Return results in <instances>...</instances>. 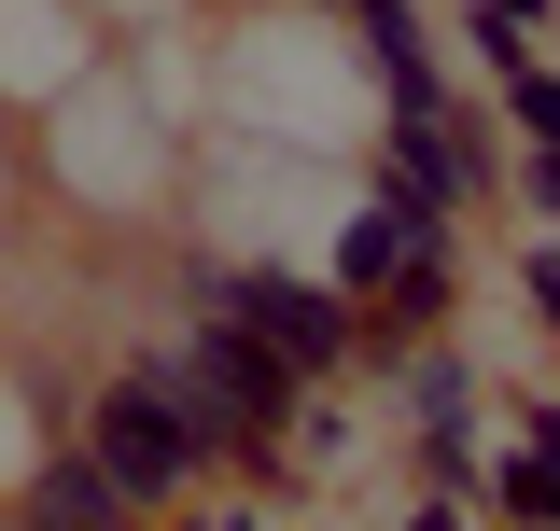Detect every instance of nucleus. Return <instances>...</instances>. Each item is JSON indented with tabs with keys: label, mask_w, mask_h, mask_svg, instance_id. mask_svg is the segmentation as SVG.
Returning <instances> with one entry per match:
<instances>
[{
	"label": "nucleus",
	"mask_w": 560,
	"mask_h": 531,
	"mask_svg": "<svg viewBox=\"0 0 560 531\" xmlns=\"http://www.w3.org/2000/svg\"><path fill=\"white\" fill-rule=\"evenodd\" d=\"M407 531H463V504H420V518H407Z\"/></svg>",
	"instance_id": "13"
},
{
	"label": "nucleus",
	"mask_w": 560,
	"mask_h": 531,
	"mask_svg": "<svg viewBox=\"0 0 560 531\" xmlns=\"http://www.w3.org/2000/svg\"><path fill=\"white\" fill-rule=\"evenodd\" d=\"M28 531H127V489L84 462V448H57V462L28 475Z\"/></svg>",
	"instance_id": "6"
},
{
	"label": "nucleus",
	"mask_w": 560,
	"mask_h": 531,
	"mask_svg": "<svg viewBox=\"0 0 560 531\" xmlns=\"http://www.w3.org/2000/svg\"><path fill=\"white\" fill-rule=\"evenodd\" d=\"M518 280H533V308H547V322H560V252H533V266H518Z\"/></svg>",
	"instance_id": "12"
},
{
	"label": "nucleus",
	"mask_w": 560,
	"mask_h": 531,
	"mask_svg": "<svg viewBox=\"0 0 560 531\" xmlns=\"http://www.w3.org/2000/svg\"><path fill=\"white\" fill-rule=\"evenodd\" d=\"M448 280H463V238H407V266H393V280L364 294V322H378V335H434Z\"/></svg>",
	"instance_id": "4"
},
{
	"label": "nucleus",
	"mask_w": 560,
	"mask_h": 531,
	"mask_svg": "<svg viewBox=\"0 0 560 531\" xmlns=\"http://www.w3.org/2000/svg\"><path fill=\"white\" fill-rule=\"evenodd\" d=\"M533 210L560 224V140H533Z\"/></svg>",
	"instance_id": "10"
},
{
	"label": "nucleus",
	"mask_w": 560,
	"mask_h": 531,
	"mask_svg": "<svg viewBox=\"0 0 560 531\" xmlns=\"http://www.w3.org/2000/svg\"><path fill=\"white\" fill-rule=\"evenodd\" d=\"M378 210H393L407 238H448V224H463V182L434 168V140H420V127H393V168H378Z\"/></svg>",
	"instance_id": "5"
},
{
	"label": "nucleus",
	"mask_w": 560,
	"mask_h": 531,
	"mask_svg": "<svg viewBox=\"0 0 560 531\" xmlns=\"http://www.w3.org/2000/svg\"><path fill=\"white\" fill-rule=\"evenodd\" d=\"M197 308L253 322L294 378H337L350 335H364V308H350V294H308V280H280V266H197Z\"/></svg>",
	"instance_id": "3"
},
{
	"label": "nucleus",
	"mask_w": 560,
	"mask_h": 531,
	"mask_svg": "<svg viewBox=\"0 0 560 531\" xmlns=\"http://www.w3.org/2000/svg\"><path fill=\"white\" fill-rule=\"evenodd\" d=\"M393 266H407V224H393V210H350V224H337V280H323V294H350V308H364Z\"/></svg>",
	"instance_id": "8"
},
{
	"label": "nucleus",
	"mask_w": 560,
	"mask_h": 531,
	"mask_svg": "<svg viewBox=\"0 0 560 531\" xmlns=\"http://www.w3.org/2000/svg\"><path fill=\"white\" fill-rule=\"evenodd\" d=\"M407 405H420V448H463V434H477V364H463V350H420Z\"/></svg>",
	"instance_id": "7"
},
{
	"label": "nucleus",
	"mask_w": 560,
	"mask_h": 531,
	"mask_svg": "<svg viewBox=\"0 0 560 531\" xmlns=\"http://www.w3.org/2000/svg\"><path fill=\"white\" fill-rule=\"evenodd\" d=\"M84 462L140 504H168V489H197L210 462H238L224 448V420H210L197 392H183V350H140V364H113V392H98V420H84Z\"/></svg>",
	"instance_id": "1"
},
{
	"label": "nucleus",
	"mask_w": 560,
	"mask_h": 531,
	"mask_svg": "<svg viewBox=\"0 0 560 531\" xmlns=\"http://www.w3.org/2000/svg\"><path fill=\"white\" fill-rule=\"evenodd\" d=\"M504 127H533V140H560V70H504Z\"/></svg>",
	"instance_id": "9"
},
{
	"label": "nucleus",
	"mask_w": 560,
	"mask_h": 531,
	"mask_svg": "<svg viewBox=\"0 0 560 531\" xmlns=\"http://www.w3.org/2000/svg\"><path fill=\"white\" fill-rule=\"evenodd\" d=\"M477 14H504V28H518V43H533V28H547L560 0H477Z\"/></svg>",
	"instance_id": "11"
},
{
	"label": "nucleus",
	"mask_w": 560,
	"mask_h": 531,
	"mask_svg": "<svg viewBox=\"0 0 560 531\" xmlns=\"http://www.w3.org/2000/svg\"><path fill=\"white\" fill-rule=\"evenodd\" d=\"M168 350H183V392L224 420V448H280V420H294V392H308V378H294L253 322L197 308V335H168Z\"/></svg>",
	"instance_id": "2"
}]
</instances>
